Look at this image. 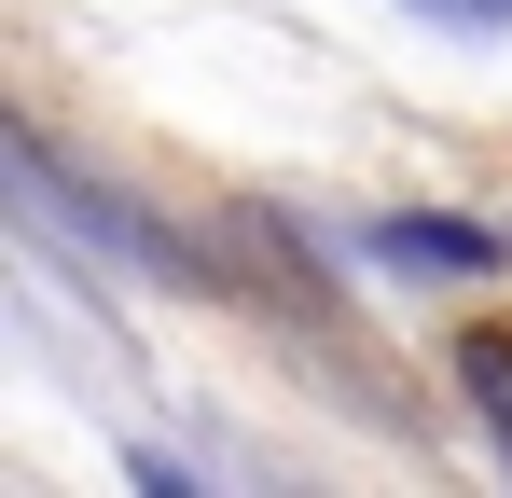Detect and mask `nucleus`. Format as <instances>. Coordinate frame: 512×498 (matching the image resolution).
Here are the masks:
<instances>
[{"label": "nucleus", "mask_w": 512, "mask_h": 498, "mask_svg": "<svg viewBox=\"0 0 512 498\" xmlns=\"http://www.w3.org/2000/svg\"><path fill=\"white\" fill-rule=\"evenodd\" d=\"M388 263H443V277H485V263H499V236H485V222H388Z\"/></svg>", "instance_id": "1"}, {"label": "nucleus", "mask_w": 512, "mask_h": 498, "mask_svg": "<svg viewBox=\"0 0 512 498\" xmlns=\"http://www.w3.org/2000/svg\"><path fill=\"white\" fill-rule=\"evenodd\" d=\"M429 14H512V0H429Z\"/></svg>", "instance_id": "2"}]
</instances>
